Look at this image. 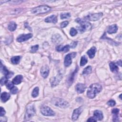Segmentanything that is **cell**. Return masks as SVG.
I'll list each match as a JSON object with an SVG mask.
<instances>
[{"instance_id": "6da1fadb", "label": "cell", "mask_w": 122, "mask_h": 122, "mask_svg": "<svg viewBox=\"0 0 122 122\" xmlns=\"http://www.w3.org/2000/svg\"><path fill=\"white\" fill-rule=\"evenodd\" d=\"M102 90V86L99 83H93L91 84L87 92V96L91 99L94 98L97 94L99 93Z\"/></svg>"}, {"instance_id": "7a4b0ae2", "label": "cell", "mask_w": 122, "mask_h": 122, "mask_svg": "<svg viewBox=\"0 0 122 122\" xmlns=\"http://www.w3.org/2000/svg\"><path fill=\"white\" fill-rule=\"evenodd\" d=\"M75 21L80 24V26H77V28L81 33L85 32L86 30H89L92 29L91 24L85 20L77 18L75 20Z\"/></svg>"}, {"instance_id": "3957f363", "label": "cell", "mask_w": 122, "mask_h": 122, "mask_svg": "<svg viewBox=\"0 0 122 122\" xmlns=\"http://www.w3.org/2000/svg\"><path fill=\"white\" fill-rule=\"evenodd\" d=\"M36 113V110L33 104H29L26 108V111L24 116V121H29Z\"/></svg>"}, {"instance_id": "277c9868", "label": "cell", "mask_w": 122, "mask_h": 122, "mask_svg": "<svg viewBox=\"0 0 122 122\" xmlns=\"http://www.w3.org/2000/svg\"><path fill=\"white\" fill-rule=\"evenodd\" d=\"M51 103L56 106L60 108H67L70 106L68 102L63 99L54 97L51 99Z\"/></svg>"}, {"instance_id": "5b68a950", "label": "cell", "mask_w": 122, "mask_h": 122, "mask_svg": "<svg viewBox=\"0 0 122 122\" xmlns=\"http://www.w3.org/2000/svg\"><path fill=\"white\" fill-rule=\"evenodd\" d=\"M51 10V7L47 5H41L33 8L31 10V12L34 14H39L44 13L50 11Z\"/></svg>"}, {"instance_id": "8992f818", "label": "cell", "mask_w": 122, "mask_h": 122, "mask_svg": "<svg viewBox=\"0 0 122 122\" xmlns=\"http://www.w3.org/2000/svg\"><path fill=\"white\" fill-rule=\"evenodd\" d=\"M41 112L44 116H51L55 115V112L48 106L43 105L41 107Z\"/></svg>"}, {"instance_id": "52a82bcc", "label": "cell", "mask_w": 122, "mask_h": 122, "mask_svg": "<svg viewBox=\"0 0 122 122\" xmlns=\"http://www.w3.org/2000/svg\"><path fill=\"white\" fill-rule=\"evenodd\" d=\"M102 15H103V13L102 12L91 14L85 17H84L85 19L84 20H89L90 21H97L100 20L102 17Z\"/></svg>"}, {"instance_id": "ba28073f", "label": "cell", "mask_w": 122, "mask_h": 122, "mask_svg": "<svg viewBox=\"0 0 122 122\" xmlns=\"http://www.w3.org/2000/svg\"><path fill=\"white\" fill-rule=\"evenodd\" d=\"M76 55V53L75 52L70 53L69 54H67L64 58V64L65 66L66 67H68L69 66L72 61H71V59L74 58Z\"/></svg>"}, {"instance_id": "9c48e42d", "label": "cell", "mask_w": 122, "mask_h": 122, "mask_svg": "<svg viewBox=\"0 0 122 122\" xmlns=\"http://www.w3.org/2000/svg\"><path fill=\"white\" fill-rule=\"evenodd\" d=\"M82 111H83V107L82 106L78 108L75 109L73 111V112L72 113V117H71L72 120L73 121H75L77 120L78 119V118H79L81 113L82 112Z\"/></svg>"}, {"instance_id": "30bf717a", "label": "cell", "mask_w": 122, "mask_h": 122, "mask_svg": "<svg viewBox=\"0 0 122 122\" xmlns=\"http://www.w3.org/2000/svg\"><path fill=\"white\" fill-rule=\"evenodd\" d=\"M32 37V34L31 33H28V34H24L19 35L17 38V41L18 42H21L25 41H26L28 40H29L30 38H31Z\"/></svg>"}, {"instance_id": "8fae6325", "label": "cell", "mask_w": 122, "mask_h": 122, "mask_svg": "<svg viewBox=\"0 0 122 122\" xmlns=\"http://www.w3.org/2000/svg\"><path fill=\"white\" fill-rule=\"evenodd\" d=\"M0 71L2 72V74H3L4 75V76L5 77H6L8 79L10 78L11 77H12V76L13 75V73L11 72H10L2 64V62H1V65H0Z\"/></svg>"}, {"instance_id": "7c38bea8", "label": "cell", "mask_w": 122, "mask_h": 122, "mask_svg": "<svg viewBox=\"0 0 122 122\" xmlns=\"http://www.w3.org/2000/svg\"><path fill=\"white\" fill-rule=\"evenodd\" d=\"M62 75L61 74H58L54 77H52L51 80V87H55L58 85L61 79Z\"/></svg>"}, {"instance_id": "4fadbf2b", "label": "cell", "mask_w": 122, "mask_h": 122, "mask_svg": "<svg viewBox=\"0 0 122 122\" xmlns=\"http://www.w3.org/2000/svg\"><path fill=\"white\" fill-rule=\"evenodd\" d=\"M49 71H50L49 68L48 66L47 65H45L43 66L41 68V71H40L41 74L42 76V77L44 78H46L47 77V76L49 75Z\"/></svg>"}, {"instance_id": "5bb4252c", "label": "cell", "mask_w": 122, "mask_h": 122, "mask_svg": "<svg viewBox=\"0 0 122 122\" xmlns=\"http://www.w3.org/2000/svg\"><path fill=\"white\" fill-rule=\"evenodd\" d=\"M78 71V67L77 66V67L76 68L75 70L68 77L67 81V84L69 85V86H70L72 84V83L73 82L75 74L76 73H77Z\"/></svg>"}, {"instance_id": "9a60e30c", "label": "cell", "mask_w": 122, "mask_h": 122, "mask_svg": "<svg viewBox=\"0 0 122 122\" xmlns=\"http://www.w3.org/2000/svg\"><path fill=\"white\" fill-rule=\"evenodd\" d=\"M86 88V86L85 84L78 83L75 86V90L79 93H83Z\"/></svg>"}, {"instance_id": "2e32d148", "label": "cell", "mask_w": 122, "mask_h": 122, "mask_svg": "<svg viewBox=\"0 0 122 122\" xmlns=\"http://www.w3.org/2000/svg\"><path fill=\"white\" fill-rule=\"evenodd\" d=\"M70 46L69 45H66L65 46H62V45H58L56 46V50L58 51H64L65 52H66L69 51Z\"/></svg>"}, {"instance_id": "e0dca14e", "label": "cell", "mask_w": 122, "mask_h": 122, "mask_svg": "<svg viewBox=\"0 0 122 122\" xmlns=\"http://www.w3.org/2000/svg\"><path fill=\"white\" fill-rule=\"evenodd\" d=\"M93 117L98 121L102 120L103 118L102 112L100 110H95L93 112Z\"/></svg>"}, {"instance_id": "ac0fdd59", "label": "cell", "mask_w": 122, "mask_h": 122, "mask_svg": "<svg viewBox=\"0 0 122 122\" xmlns=\"http://www.w3.org/2000/svg\"><path fill=\"white\" fill-rule=\"evenodd\" d=\"M58 21L57 16L55 15H52L51 16H49L45 18V21L47 23H50L52 22L53 23H56Z\"/></svg>"}, {"instance_id": "d6986e66", "label": "cell", "mask_w": 122, "mask_h": 122, "mask_svg": "<svg viewBox=\"0 0 122 122\" xmlns=\"http://www.w3.org/2000/svg\"><path fill=\"white\" fill-rule=\"evenodd\" d=\"M117 30H118V27L117 25L113 24L109 26L107 29V32L109 34L114 33L117 32Z\"/></svg>"}, {"instance_id": "ffe728a7", "label": "cell", "mask_w": 122, "mask_h": 122, "mask_svg": "<svg viewBox=\"0 0 122 122\" xmlns=\"http://www.w3.org/2000/svg\"><path fill=\"white\" fill-rule=\"evenodd\" d=\"M10 94L6 92H3L0 95V99L2 102H6L10 98Z\"/></svg>"}, {"instance_id": "44dd1931", "label": "cell", "mask_w": 122, "mask_h": 122, "mask_svg": "<svg viewBox=\"0 0 122 122\" xmlns=\"http://www.w3.org/2000/svg\"><path fill=\"white\" fill-rule=\"evenodd\" d=\"M96 52V47H92L89 50H88L87 51V53L88 55L90 58L92 59L94 57Z\"/></svg>"}, {"instance_id": "7402d4cb", "label": "cell", "mask_w": 122, "mask_h": 122, "mask_svg": "<svg viewBox=\"0 0 122 122\" xmlns=\"http://www.w3.org/2000/svg\"><path fill=\"white\" fill-rule=\"evenodd\" d=\"M23 79V77L21 75H18L15 76L12 80V82L14 84H19L21 83Z\"/></svg>"}, {"instance_id": "603a6c76", "label": "cell", "mask_w": 122, "mask_h": 122, "mask_svg": "<svg viewBox=\"0 0 122 122\" xmlns=\"http://www.w3.org/2000/svg\"><path fill=\"white\" fill-rule=\"evenodd\" d=\"M110 70L113 72H116L118 71V67L113 62H111L109 63Z\"/></svg>"}, {"instance_id": "cb8c5ba5", "label": "cell", "mask_w": 122, "mask_h": 122, "mask_svg": "<svg viewBox=\"0 0 122 122\" xmlns=\"http://www.w3.org/2000/svg\"><path fill=\"white\" fill-rule=\"evenodd\" d=\"M52 41L53 42L55 43H59L61 41V37L58 34H55V35L53 36L52 38Z\"/></svg>"}, {"instance_id": "d4e9b609", "label": "cell", "mask_w": 122, "mask_h": 122, "mask_svg": "<svg viewBox=\"0 0 122 122\" xmlns=\"http://www.w3.org/2000/svg\"><path fill=\"white\" fill-rule=\"evenodd\" d=\"M8 27V29L10 31H13L16 30L17 28V24L15 22L13 21H11V22H10V23L9 24Z\"/></svg>"}, {"instance_id": "484cf974", "label": "cell", "mask_w": 122, "mask_h": 122, "mask_svg": "<svg viewBox=\"0 0 122 122\" xmlns=\"http://www.w3.org/2000/svg\"><path fill=\"white\" fill-rule=\"evenodd\" d=\"M20 60V57L19 56H16L12 57L11 59V62L14 64H17L19 63Z\"/></svg>"}, {"instance_id": "4316f807", "label": "cell", "mask_w": 122, "mask_h": 122, "mask_svg": "<svg viewBox=\"0 0 122 122\" xmlns=\"http://www.w3.org/2000/svg\"><path fill=\"white\" fill-rule=\"evenodd\" d=\"M92 68L91 66H88L85 68L82 71V74L83 75H87L92 72Z\"/></svg>"}, {"instance_id": "83f0119b", "label": "cell", "mask_w": 122, "mask_h": 122, "mask_svg": "<svg viewBox=\"0 0 122 122\" xmlns=\"http://www.w3.org/2000/svg\"><path fill=\"white\" fill-rule=\"evenodd\" d=\"M39 93V88L38 87H36L33 90L31 93V95L33 98H36L38 96Z\"/></svg>"}, {"instance_id": "f1b7e54d", "label": "cell", "mask_w": 122, "mask_h": 122, "mask_svg": "<svg viewBox=\"0 0 122 122\" xmlns=\"http://www.w3.org/2000/svg\"><path fill=\"white\" fill-rule=\"evenodd\" d=\"M88 62V59L86 57V56L83 55L81 57V61H80V65L81 66H83L85 65L87 62Z\"/></svg>"}, {"instance_id": "f546056e", "label": "cell", "mask_w": 122, "mask_h": 122, "mask_svg": "<svg viewBox=\"0 0 122 122\" xmlns=\"http://www.w3.org/2000/svg\"><path fill=\"white\" fill-rule=\"evenodd\" d=\"M71 17V14L70 13H63L61 14V19H64L69 18Z\"/></svg>"}, {"instance_id": "4dcf8cb0", "label": "cell", "mask_w": 122, "mask_h": 122, "mask_svg": "<svg viewBox=\"0 0 122 122\" xmlns=\"http://www.w3.org/2000/svg\"><path fill=\"white\" fill-rule=\"evenodd\" d=\"M8 79L5 76H4L2 78H1V79H0V84H1V85L2 86L4 84H6L7 83V82L8 81Z\"/></svg>"}, {"instance_id": "1f68e13d", "label": "cell", "mask_w": 122, "mask_h": 122, "mask_svg": "<svg viewBox=\"0 0 122 122\" xmlns=\"http://www.w3.org/2000/svg\"><path fill=\"white\" fill-rule=\"evenodd\" d=\"M77 33V30L74 28H71L70 30V34L71 36H75Z\"/></svg>"}, {"instance_id": "d6a6232c", "label": "cell", "mask_w": 122, "mask_h": 122, "mask_svg": "<svg viewBox=\"0 0 122 122\" xmlns=\"http://www.w3.org/2000/svg\"><path fill=\"white\" fill-rule=\"evenodd\" d=\"M6 87L8 89L10 90L14 87V83L12 82V81H8L7 83L6 84Z\"/></svg>"}, {"instance_id": "836d02e7", "label": "cell", "mask_w": 122, "mask_h": 122, "mask_svg": "<svg viewBox=\"0 0 122 122\" xmlns=\"http://www.w3.org/2000/svg\"><path fill=\"white\" fill-rule=\"evenodd\" d=\"M39 49V45H36L34 46H32L31 47L30 51L31 53H33V52H35Z\"/></svg>"}, {"instance_id": "e575fe53", "label": "cell", "mask_w": 122, "mask_h": 122, "mask_svg": "<svg viewBox=\"0 0 122 122\" xmlns=\"http://www.w3.org/2000/svg\"><path fill=\"white\" fill-rule=\"evenodd\" d=\"M107 104L108 105H109V106L113 107V106H114L115 105L116 102H115V101L114 100H111L107 102Z\"/></svg>"}, {"instance_id": "d590c367", "label": "cell", "mask_w": 122, "mask_h": 122, "mask_svg": "<svg viewBox=\"0 0 122 122\" xmlns=\"http://www.w3.org/2000/svg\"><path fill=\"white\" fill-rule=\"evenodd\" d=\"M10 90V92L13 94H16L18 92V89L16 87H15L14 86Z\"/></svg>"}, {"instance_id": "8d00e7d4", "label": "cell", "mask_w": 122, "mask_h": 122, "mask_svg": "<svg viewBox=\"0 0 122 122\" xmlns=\"http://www.w3.org/2000/svg\"><path fill=\"white\" fill-rule=\"evenodd\" d=\"M69 23V22L68 21H64L62 22L61 23V27L62 28H63L64 27H65Z\"/></svg>"}, {"instance_id": "74e56055", "label": "cell", "mask_w": 122, "mask_h": 122, "mask_svg": "<svg viewBox=\"0 0 122 122\" xmlns=\"http://www.w3.org/2000/svg\"><path fill=\"white\" fill-rule=\"evenodd\" d=\"M77 43H78L77 41H72L71 43L70 46L71 48H75L76 47V46L77 45Z\"/></svg>"}, {"instance_id": "f35d334b", "label": "cell", "mask_w": 122, "mask_h": 122, "mask_svg": "<svg viewBox=\"0 0 122 122\" xmlns=\"http://www.w3.org/2000/svg\"><path fill=\"white\" fill-rule=\"evenodd\" d=\"M6 112H5V111L4 110V109L2 107H0V115L1 117L3 116L4 115V114H5Z\"/></svg>"}, {"instance_id": "ab89813d", "label": "cell", "mask_w": 122, "mask_h": 122, "mask_svg": "<svg viewBox=\"0 0 122 122\" xmlns=\"http://www.w3.org/2000/svg\"><path fill=\"white\" fill-rule=\"evenodd\" d=\"M119 112V110L117 108H114L113 109L112 111V112L113 114H118Z\"/></svg>"}, {"instance_id": "60d3db41", "label": "cell", "mask_w": 122, "mask_h": 122, "mask_svg": "<svg viewBox=\"0 0 122 122\" xmlns=\"http://www.w3.org/2000/svg\"><path fill=\"white\" fill-rule=\"evenodd\" d=\"M97 120L94 117H90L87 120V122H97Z\"/></svg>"}, {"instance_id": "b9f144b4", "label": "cell", "mask_w": 122, "mask_h": 122, "mask_svg": "<svg viewBox=\"0 0 122 122\" xmlns=\"http://www.w3.org/2000/svg\"><path fill=\"white\" fill-rule=\"evenodd\" d=\"M117 64H118V65H119L120 66H122V61H121V60H119L118 61H117Z\"/></svg>"}, {"instance_id": "7bdbcfd3", "label": "cell", "mask_w": 122, "mask_h": 122, "mask_svg": "<svg viewBox=\"0 0 122 122\" xmlns=\"http://www.w3.org/2000/svg\"><path fill=\"white\" fill-rule=\"evenodd\" d=\"M121 96H122V94H120V99H121V100H122V98H121Z\"/></svg>"}]
</instances>
